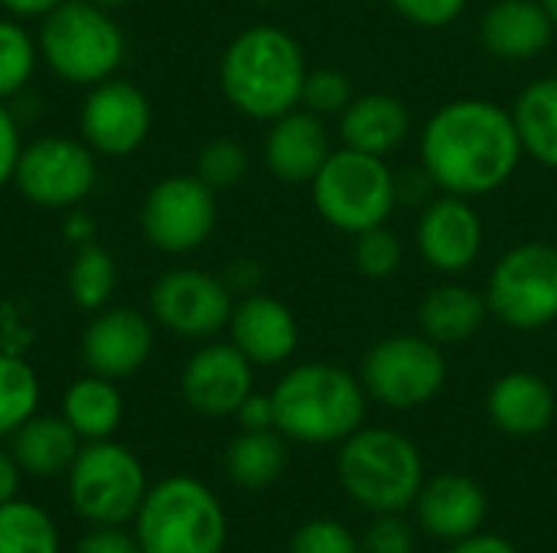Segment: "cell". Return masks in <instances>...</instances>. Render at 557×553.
<instances>
[{
	"mask_svg": "<svg viewBox=\"0 0 557 553\" xmlns=\"http://www.w3.org/2000/svg\"><path fill=\"white\" fill-rule=\"evenodd\" d=\"M418 150L434 189L463 199L499 192L525 156L512 111L490 98L441 104L428 117Z\"/></svg>",
	"mask_w": 557,
	"mask_h": 553,
	"instance_id": "obj_1",
	"label": "cell"
},
{
	"mask_svg": "<svg viewBox=\"0 0 557 553\" xmlns=\"http://www.w3.org/2000/svg\"><path fill=\"white\" fill-rule=\"evenodd\" d=\"M307 72L300 42L284 26L258 23L225 46L219 85L238 114L271 124L274 117L300 108Z\"/></svg>",
	"mask_w": 557,
	"mask_h": 553,
	"instance_id": "obj_2",
	"label": "cell"
},
{
	"mask_svg": "<svg viewBox=\"0 0 557 553\" xmlns=\"http://www.w3.org/2000/svg\"><path fill=\"white\" fill-rule=\"evenodd\" d=\"M274 427L284 440L330 447L352 437L366 420L369 394L356 375L333 362H304L281 375L271 391Z\"/></svg>",
	"mask_w": 557,
	"mask_h": 553,
	"instance_id": "obj_3",
	"label": "cell"
},
{
	"mask_svg": "<svg viewBox=\"0 0 557 553\" xmlns=\"http://www.w3.org/2000/svg\"><path fill=\"white\" fill-rule=\"evenodd\" d=\"M336 476L343 492L372 515H398L424 486L418 447L388 427H359L339 443Z\"/></svg>",
	"mask_w": 557,
	"mask_h": 553,
	"instance_id": "obj_4",
	"label": "cell"
},
{
	"mask_svg": "<svg viewBox=\"0 0 557 553\" xmlns=\"http://www.w3.org/2000/svg\"><path fill=\"white\" fill-rule=\"evenodd\" d=\"M134 535L147 553H222L228 518L206 482L166 476L147 489L134 518Z\"/></svg>",
	"mask_w": 557,
	"mask_h": 553,
	"instance_id": "obj_5",
	"label": "cell"
},
{
	"mask_svg": "<svg viewBox=\"0 0 557 553\" xmlns=\"http://www.w3.org/2000/svg\"><path fill=\"white\" fill-rule=\"evenodd\" d=\"M36 42L39 59L52 68V75L82 88L114 78L127 55V39L114 13L95 7L91 0H65L46 13L39 20Z\"/></svg>",
	"mask_w": 557,
	"mask_h": 553,
	"instance_id": "obj_6",
	"label": "cell"
},
{
	"mask_svg": "<svg viewBox=\"0 0 557 553\" xmlns=\"http://www.w3.org/2000/svg\"><path fill=\"white\" fill-rule=\"evenodd\" d=\"M313 205L326 225L346 235L385 225L398 205V176L385 156L339 147L310 183Z\"/></svg>",
	"mask_w": 557,
	"mask_h": 553,
	"instance_id": "obj_7",
	"label": "cell"
},
{
	"mask_svg": "<svg viewBox=\"0 0 557 553\" xmlns=\"http://www.w3.org/2000/svg\"><path fill=\"white\" fill-rule=\"evenodd\" d=\"M72 508L88 525H131L150 489L144 463L114 440L85 443L65 473Z\"/></svg>",
	"mask_w": 557,
	"mask_h": 553,
	"instance_id": "obj_8",
	"label": "cell"
},
{
	"mask_svg": "<svg viewBox=\"0 0 557 553\" xmlns=\"http://www.w3.org/2000/svg\"><path fill=\"white\" fill-rule=\"evenodd\" d=\"M490 316L519 332L557 323V244L522 241L509 248L486 280Z\"/></svg>",
	"mask_w": 557,
	"mask_h": 553,
	"instance_id": "obj_9",
	"label": "cell"
},
{
	"mask_svg": "<svg viewBox=\"0 0 557 553\" xmlns=\"http://www.w3.org/2000/svg\"><path fill=\"white\" fill-rule=\"evenodd\" d=\"M362 388L392 411H414L434 401L447 381V359L424 332H398L375 342L362 359Z\"/></svg>",
	"mask_w": 557,
	"mask_h": 553,
	"instance_id": "obj_10",
	"label": "cell"
},
{
	"mask_svg": "<svg viewBox=\"0 0 557 553\" xmlns=\"http://www.w3.org/2000/svg\"><path fill=\"white\" fill-rule=\"evenodd\" d=\"M98 183V153L75 137L49 134L23 143L13 186L39 209H75Z\"/></svg>",
	"mask_w": 557,
	"mask_h": 553,
	"instance_id": "obj_11",
	"label": "cell"
},
{
	"mask_svg": "<svg viewBox=\"0 0 557 553\" xmlns=\"http://www.w3.org/2000/svg\"><path fill=\"white\" fill-rule=\"evenodd\" d=\"M219 222L215 192L193 173L163 176L140 205V231L163 254H189L202 248Z\"/></svg>",
	"mask_w": 557,
	"mask_h": 553,
	"instance_id": "obj_12",
	"label": "cell"
},
{
	"mask_svg": "<svg viewBox=\"0 0 557 553\" xmlns=\"http://www.w3.org/2000/svg\"><path fill=\"white\" fill-rule=\"evenodd\" d=\"M232 290L225 280L196 271L176 267L166 271L150 290V313L153 319L183 339H212L228 329L232 319Z\"/></svg>",
	"mask_w": 557,
	"mask_h": 553,
	"instance_id": "obj_13",
	"label": "cell"
},
{
	"mask_svg": "<svg viewBox=\"0 0 557 553\" xmlns=\"http://www.w3.org/2000/svg\"><path fill=\"white\" fill-rule=\"evenodd\" d=\"M153 124V108L147 95L124 78H104L88 88L78 114L82 140L98 156H131L144 147Z\"/></svg>",
	"mask_w": 557,
	"mask_h": 553,
	"instance_id": "obj_14",
	"label": "cell"
},
{
	"mask_svg": "<svg viewBox=\"0 0 557 553\" xmlns=\"http://www.w3.org/2000/svg\"><path fill=\"white\" fill-rule=\"evenodd\" d=\"M414 244L437 274H467L483 251V218L473 209V199L441 192L424 202L414 225Z\"/></svg>",
	"mask_w": 557,
	"mask_h": 553,
	"instance_id": "obj_15",
	"label": "cell"
},
{
	"mask_svg": "<svg viewBox=\"0 0 557 553\" xmlns=\"http://www.w3.org/2000/svg\"><path fill=\"white\" fill-rule=\"evenodd\" d=\"M180 391L202 417H235L238 404L255 391V365L232 342H206L189 355Z\"/></svg>",
	"mask_w": 557,
	"mask_h": 553,
	"instance_id": "obj_16",
	"label": "cell"
},
{
	"mask_svg": "<svg viewBox=\"0 0 557 553\" xmlns=\"http://www.w3.org/2000/svg\"><path fill=\"white\" fill-rule=\"evenodd\" d=\"M153 355V323L127 306L98 310L82 332V359L91 375L121 381L137 375Z\"/></svg>",
	"mask_w": 557,
	"mask_h": 553,
	"instance_id": "obj_17",
	"label": "cell"
},
{
	"mask_svg": "<svg viewBox=\"0 0 557 553\" xmlns=\"http://www.w3.org/2000/svg\"><path fill=\"white\" fill-rule=\"evenodd\" d=\"M228 342L258 368H274L294 359L300 345V326L287 303L271 293H245L232 306Z\"/></svg>",
	"mask_w": 557,
	"mask_h": 553,
	"instance_id": "obj_18",
	"label": "cell"
},
{
	"mask_svg": "<svg viewBox=\"0 0 557 553\" xmlns=\"http://www.w3.org/2000/svg\"><path fill=\"white\" fill-rule=\"evenodd\" d=\"M333 140L320 114L294 108L271 121L264 137V166L271 176L290 186H310L320 166L330 160Z\"/></svg>",
	"mask_w": 557,
	"mask_h": 553,
	"instance_id": "obj_19",
	"label": "cell"
},
{
	"mask_svg": "<svg viewBox=\"0 0 557 553\" xmlns=\"http://www.w3.org/2000/svg\"><path fill=\"white\" fill-rule=\"evenodd\" d=\"M486 512H490L486 492L480 489L476 479L460 473H441L434 479H424L414 499L418 525L444 544H457L476 535L486 521Z\"/></svg>",
	"mask_w": 557,
	"mask_h": 553,
	"instance_id": "obj_20",
	"label": "cell"
},
{
	"mask_svg": "<svg viewBox=\"0 0 557 553\" xmlns=\"http://www.w3.org/2000/svg\"><path fill=\"white\" fill-rule=\"evenodd\" d=\"M557 23L542 0H496L480 23V42L503 62H529L555 46Z\"/></svg>",
	"mask_w": 557,
	"mask_h": 553,
	"instance_id": "obj_21",
	"label": "cell"
},
{
	"mask_svg": "<svg viewBox=\"0 0 557 553\" xmlns=\"http://www.w3.org/2000/svg\"><path fill=\"white\" fill-rule=\"evenodd\" d=\"M486 411L496 430L516 440H529L555 424L557 398L542 375L509 372L493 381L486 394Z\"/></svg>",
	"mask_w": 557,
	"mask_h": 553,
	"instance_id": "obj_22",
	"label": "cell"
},
{
	"mask_svg": "<svg viewBox=\"0 0 557 553\" xmlns=\"http://www.w3.org/2000/svg\"><path fill=\"white\" fill-rule=\"evenodd\" d=\"M411 134V114L408 104L395 95L372 91L356 95L346 111L339 114V140L349 150L388 156L395 153Z\"/></svg>",
	"mask_w": 557,
	"mask_h": 553,
	"instance_id": "obj_23",
	"label": "cell"
},
{
	"mask_svg": "<svg viewBox=\"0 0 557 553\" xmlns=\"http://www.w3.org/2000/svg\"><path fill=\"white\" fill-rule=\"evenodd\" d=\"M486 316V293L470 284H437L418 303V326L441 349L470 342L483 329Z\"/></svg>",
	"mask_w": 557,
	"mask_h": 553,
	"instance_id": "obj_24",
	"label": "cell"
},
{
	"mask_svg": "<svg viewBox=\"0 0 557 553\" xmlns=\"http://www.w3.org/2000/svg\"><path fill=\"white\" fill-rule=\"evenodd\" d=\"M82 450L78 433L65 424L62 414H33L13 437L10 453L20 463L23 476L55 479L65 476Z\"/></svg>",
	"mask_w": 557,
	"mask_h": 553,
	"instance_id": "obj_25",
	"label": "cell"
},
{
	"mask_svg": "<svg viewBox=\"0 0 557 553\" xmlns=\"http://www.w3.org/2000/svg\"><path fill=\"white\" fill-rule=\"evenodd\" d=\"M59 414L78 433L82 443L111 440L124 420V398L111 378L88 372L85 378H78L65 388Z\"/></svg>",
	"mask_w": 557,
	"mask_h": 553,
	"instance_id": "obj_26",
	"label": "cell"
},
{
	"mask_svg": "<svg viewBox=\"0 0 557 553\" xmlns=\"http://www.w3.org/2000/svg\"><path fill=\"white\" fill-rule=\"evenodd\" d=\"M512 121L525 156L557 169V75L535 78L525 85L512 104Z\"/></svg>",
	"mask_w": 557,
	"mask_h": 553,
	"instance_id": "obj_27",
	"label": "cell"
},
{
	"mask_svg": "<svg viewBox=\"0 0 557 553\" xmlns=\"http://www.w3.org/2000/svg\"><path fill=\"white\" fill-rule=\"evenodd\" d=\"M287 469V440L277 430H242L225 450V476L245 492L271 489Z\"/></svg>",
	"mask_w": 557,
	"mask_h": 553,
	"instance_id": "obj_28",
	"label": "cell"
},
{
	"mask_svg": "<svg viewBox=\"0 0 557 553\" xmlns=\"http://www.w3.org/2000/svg\"><path fill=\"white\" fill-rule=\"evenodd\" d=\"M0 553H62V535L55 518L26 499L0 505Z\"/></svg>",
	"mask_w": 557,
	"mask_h": 553,
	"instance_id": "obj_29",
	"label": "cell"
},
{
	"mask_svg": "<svg viewBox=\"0 0 557 553\" xmlns=\"http://www.w3.org/2000/svg\"><path fill=\"white\" fill-rule=\"evenodd\" d=\"M39 414V378L20 355L0 352V440H10Z\"/></svg>",
	"mask_w": 557,
	"mask_h": 553,
	"instance_id": "obj_30",
	"label": "cell"
},
{
	"mask_svg": "<svg viewBox=\"0 0 557 553\" xmlns=\"http://www.w3.org/2000/svg\"><path fill=\"white\" fill-rule=\"evenodd\" d=\"M114 287H117L114 257L91 241L82 244L78 254L72 257V267H69V297L75 300V306L98 313L114 297Z\"/></svg>",
	"mask_w": 557,
	"mask_h": 553,
	"instance_id": "obj_31",
	"label": "cell"
},
{
	"mask_svg": "<svg viewBox=\"0 0 557 553\" xmlns=\"http://www.w3.org/2000/svg\"><path fill=\"white\" fill-rule=\"evenodd\" d=\"M39 62V42L16 16L0 20V101H13L29 88Z\"/></svg>",
	"mask_w": 557,
	"mask_h": 553,
	"instance_id": "obj_32",
	"label": "cell"
},
{
	"mask_svg": "<svg viewBox=\"0 0 557 553\" xmlns=\"http://www.w3.org/2000/svg\"><path fill=\"white\" fill-rule=\"evenodd\" d=\"M356 244H352V261H356V271L369 280H388L401 271V261H405V248H401V238L388 228V225H375V228H366L359 235H352Z\"/></svg>",
	"mask_w": 557,
	"mask_h": 553,
	"instance_id": "obj_33",
	"label": "cell"
},
{
	"mask_svg": "<svg viewBox=\"0 0 557 553\" xmlns=\"http://www.w3.org/2000/svg\"><path fill=\"white\" fill-rule=\"evenodd\" d=\"M248 173V150L232 140V137H215L209 140L199 156H196V176L212 189V192H225L235 189Z\"/></svg>",
	"mask_w": 557,
	"mask_h": 553,
	"instance_id": "obj_34",
	"label": "cell"
},
{
	"mask_svg": "<svg viewBox=\"0 0 557 553\" xmlns=\"http://www.w3.org/2000/svg\"><path fill=\"white\" fill-rule=\"evenodd\" d=\"M352 98H356V88L343 68H310L304 78L300 108H307L320 117H333V114L339 117Z\"/></svg>",
	"mask_w": 557,
	"mask_h": 553,
	"instance_id": "obj_35",
	"label": "cell"
},
{
	"mask_svg": "<svg viewBox=\"0 0 557 553\" xmlns=\"http://www.w3.org/2000/svg\"><path fill=\"white\" fill-rule=\"evenodd\" d=\"M287 553H362V541L333 518H313L290 535Z\"/></svg>",
	"mask_w": 557,
	"mask_h": 553,
	"instance_id": "obj_36",
	"label": "cell"
},
{
	"mask_svg": "<svg viewBox=\"0 0 557 553\" xmlns=\"http://www.w3.org/2000/svg\"><path fill=\"white\" fill-rule=\"evenodd\" d=\"M362 553H414L418 538L414 528L401 515H375V521L366 528Z\"/></svg>",
	"mask_w": 557,
	"mask_h": 553,
	"instance_id": "obj_37",
	"label": "cell"
},
{
	"mask_svg": "<svg viewBox=\"0 0 557 553\" xmlns=\"http://www.w3.org/2000/svg\"><path fill=\"white\" fill-rule=\"evenodd\" d=\"M388 3L398 16H405L414 26L441 29V26L460 20L470 0H388Z\"/></svg>",
	"mask_w": 557,
	"mask_h": 553,
	"instance_id": "obj_38",
	"label": "cell"
},
{
	"mask_svg": "<svg viewBox=\"0 0 557 553\" xmlns=\"http://www.w3.org/2000/svg\"><path fill=\"white\" fill-rule=\"evenodd\" d=\"M23 153V134H20V117L7 101H0V189L13 183L16 163Z\"/></svg>",
	"mask_w": 557,
	"mask_h": 553,
	"instance_id": "obj_39",
	"label": "cell"
},
{
	"mask_svg": "<svg viewBox=\"0 0 557 553\" xmlns=\"http://www.w3.org/2000/svg\"><path fill=\"white\" fill-rule=\"evenodd\" d=\"M75 553H140L137 535L121 525H91V531L75 544Z\"/></svg>",
	"mask_w": 557,
	"mask_h": 553,
	"instance_id": "obj_40",
	"label": "cell"
},
{
	"mask_svg": "<svg viewBox=\"0 0 557 553\" xmlns=\"http://www.w3.org/2000/svg\"><path fill=\"white\" fill-rule=\"evenodd\" d=\"M235 420H238L242 430H277V427H274V401H271V394L251 391V394L238 404Z\"/></svg>",
	"mask_w": 557,
	"mask_h": 553,
	"instance_id": "obj_41",
	"label": "cell"
},
{
	"mask_svg": "<svg viewBox=\"0 0 557 553\" xmlns=\"http://www.w3.org/2000/svg\"><path fill=\"white\" fill-rule=\"evenodd\" d=\"M261 264L258 261H248V257H242V261H232V267H228V274H225V284H228V290L235 293H255L258 290V284H261Z\"/></svg>",
	"mask_w": 557,
	"mask_h": 553,
	"instance_id": "obj_42",
	"label": "cell"
},
{
	"mask_svg": "<svg viewBox=\"0 0 557 553\" xmlns=\"http://www.w3.org/2000/svg\"><path fill=\"white\" fill-rule=\"evenodd\" d=\"M447 553H519V551H516V544H509V541H506V538H499V535H483V531H476V535H470V538H463V541L450 544V551Z\"/></svg>",
	"mask_w": 557,
	"mask_h": 553,
	"instance_id": "obj_43",
	"label": "cell"
},
{
	"mask_svg": "<svg viewBox=\"0 0 557 553\" xmlns=\"http://www.w3.org/2000/svg\"><path fill=\"white\" fill-rule=\"evenodd\" d=\"M20 482H23V469H20V463L13 460V453H10V450H3V447H0V505H3V502H10V499H16Z\"/></svg>",
	"mask_w": 557,
	"mask_h": 553,
	"instance_id": "obj_44",
	"label": "cell"
},
{
	"mask_svg": "<svg viewBox=\"0 0 557 553\" xmlns=\"http://www.w3.org/2000/svg\"><path fill=\"white\" fill-rule=\"evenodd\" d=\"M65 0H0V7L16 20H42L46 13H52Z\"/></svg>",
	"mask_w": 557,
	"mask_h": 553,
	"instance_id": "obj_45",
	"label": "cell"
},
{
	"mask_svg": "<svg viewBox=\"0 0 557 553\" xmlns=\"http://www.w3.org/2000/svg\"><path fill=\"white\" fill-rule=\"evenodd\" d=\"M62 235L82 248V244H88V241L95 238V218H91V215H85V212H75V209H72V212L65 215V222H62Z\"/></svg>",
	"mask_w": 557,
	"mask_h": 553,
	"instance_id": "obj_46",
	"label": "cell"
},
{
	"mask_svg": "<svg viewBox=\"0 0 557 553\" xmlns=\"http://www.w3.org/2000/svg\"><path fill=\"white\" fill-rule=\"evenodd\" d=\"M91 3H95V7H101V10H111V13H114V10L127 7L131 0H91Z\"/></svg>",
	"mask_w": 557,
	"mask_h": 553,
	"instance_id": "obj_47",
	"label": "cell"
},
{
	"mask_svg": "<svg viewBox=\"0 0 557 553\" xmlns=\"http://www.w3.org/2000/svg\"><path fill=\"white\" fill-rule=\"evenodd\" d=\"M542 3H545V10L552 13V20L557 23V0H542Z\"/></svg>",
	"mask_w": 557,
	"mask_h": 553,
	"instance_id": "obj_48",
	"label": "cell"
},
{
	"mask_svg": "<svg viewBox=\"0 0 557 553\" xmlns=\"http://www.w3.org/2000/svg\"><path fill=\"white\" fill-rule=\"evenodd\" d=\"M555 46H557V36H555Z\"/></svg>",
	"mask_w": 557,
	"mask_h": 553,
	"instance_id": "obj_49",
	"label": "cell"
},
{
	"mask_svg": "<svg viewBox=\"0 0 557 553\" xmlns=\"http://www.w3.org/2000/svg\"><path fill=\"white\" fill-rule=\"evenodd\" d=\"M140 553H147V551H140Z\"/></svg>",
	"mask_w": 557,
	"mask_h": 553,
	"instance_id": "obj_50",
	"label": "cell"
}]
</instances>
